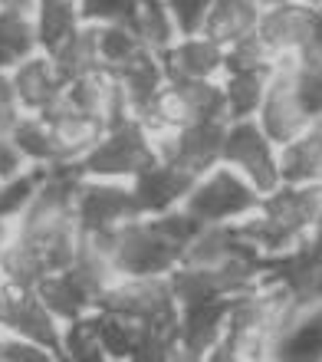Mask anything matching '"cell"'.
I'll use <instances>...</instances> for the list:
<instances>
[{
	"label": "cell",
	"mask_w": 322,
	"mask_h": 362,
	"mask_svg": "<svg viewBox=\"0 0 322 362\" xmlns=\"http://www.w3.org/2000/svg\"><path fill=\"white\" fill-rule=\"evenodd\" d=\"M33 4H37V0H0V7L23 10V13H33Z\"/></svg>",
	"instance_id": "74e56055"
},
{
	"label": "cell",
	"mask_w": 322,
	"mask_h": 362,
	"mask_svg": "<svg viewBox=\"0 0 322 362\" xmlns=\"http://www.w3.org/2000/svg\"><path fill=\"white\" fill-rule=\"evenodd\" d=\"M37 115H43V122H47V129H49L53 162H79L105 132L93 115L79 112L76 105L69 103L66 93H59L56 99Z\"/></svg>",
	"instance_id": "ba28073f"
},
{
	"label": "cell",
	"mask_w": 322,
	"mask_h": 362,
	"mask_svg": "<svg viewBox=\"0 0 322 362\" xmlns=\"http://www.w3.org/2000/svg\"><path fill=\"white\" fill-rule=\"evenodd\" d=\"M79 23H83L79 0H37L33 4V30H37V47L43 53H53Z\"/></svg>",
	"instance_id": "7402d4cb"
},
{
	"label": "cell",
	"mask_w": 322,
	"mask_h": 362,
	"mask_svg": "<svg viewBox=\"0 0 322 362\" xmlns=\"http://www.w3.org/2000/svg\"><path fill=\"white\" fill-rule=\"evenodd\" d=\"M227 306L230 296H210L201 303L181 306L178 316V353L184 356H204L210 353L227 326Z\"/></svg>",
	"instance_id": "8fae6325"
},
{
	"label": "cell",
	"mask_w": 322,
	"mask_h": 362,
	"mask_svg": "<svg viewBox=\"0 0 322 362\" xmlns=\"http://www.w3.org/2000/svg\"><path fill=\"white\" fill-rule=\"evenodd\" d=\"M0 326H4L7 333L33 339V343L47 346L53 356H59V333H63V323L43 306V300H40L33 290L10 286V303H7V313H4Z\"/></svg>",
	"instance_id": "30bf717a"
},
{
	"label": "cell",
	"mask_w": 322,
	"mask_h": 362,
	"mask_svg": "<svg viewBox=\"0 0 322 362\" xmlns=\"http://www.w3.org/2000/svg\"><path fill=\"white\" fill-rule=\"evenodd\" d=\"M161 66L165 79L178 83V79H210L217 69H224V47L214 43L204 33H191L178 37L168 49H161Z\"/></svg>",
	"instance_id": "7c38bea8"
},
{
	"label": "cell",
	"mask_w": 322,
	"mask_h": 362,
	"mask_svg": "<svg viewBox=\"0 0 322 362\" xmlns=\"http://www.w3.org/2000/svg\"><path fill=\"white\" fill-rule=\"evenodd\" d=\"M260 198L263 194L237 168L227 165V168H208V175H201L188 191V198L181 201V208L208 224V221L246 218L250 211L260 208Z\"/></svg>",
	"instance_id": "3957f363"
},
{
	"label": "cell",
	"mask_w": 322,
	"mask_h": 362,
	"mask_svg": "<svg viewBox=\"0 0 322 362\" xmlns=\"http://www.w3.org/2000/svg\"><path fill=\"white\" fill-rule=\"evenodd\" d=\"M152 162H158V155L152 148L148 129L138 119H125L115 129H105L102 139L76 165L85 178H132Z\"/></svg>",
	"instance_id": "7a4b0ae2"
},
{
	"label": "cell",
	"mask_w": 322,
	"mask_h": 362,
	"mask_svg": "<svg viewBox=\"0 0 322 362\" xmlns=\"http://www.w3.org/2000/svg\"><path fill=\"white\" fill-rule=\"evenodd\" d=\"M303 4H309V7H322V0H303Z\"/></svg>",
	"instance_id": "ab89813d"
},
{
	"label": "cell",
	"mask_w": 322,
	"mask_h": 362,
	"mask_svg": "<svg viewBox=\"0 0 322 362\" xmlns=\"http://www.w3.org/2000/svg\"><path fill=\"white\" fill-rule=\"evenodd\" d=\"M270 353L276 359H322V303L306 306L286 323V329L276 336V343Z\"/></svg>",
	"instance_id": "44dd1931"
},
{
	"label": "cell",
	"mask_w": 322,
	"mask_h": 362,
	"mask_svg": "<svg viewBox=\"0 0 322 362\" xmlns=\"http://www.w3.org/2000/svg\"><path fill=\"white\" fill-rule=\"evenodd\" d=\"M270 73L273 69H237V73H227V83H224L227 119H250L260 109Z\"/></svg>",
	"instance_id": "d4e9b609"
},
{
	"label": "cell",
	"mask_w": 322,
	"mask_h": 362,
	"mask_svg": "<svg viewBox=\"0 0 322 362\" xmlns=\"http://www.w3.org/2000/svg\"><path fill=\"white\" fill-rule=\"evenodd\" d=\"M296 63H299L296 53H276L273 73L266 79V93H263V103H260V129L270 135L273 145L293 142L296 135L313 122L303 112L299 99H296V89H293Z\"/></svg>",
	"instance_id": "8992f818"
},
{
	"label": "cell",
	"mask_w": 322,
	"mask_h": 362,
	"mask_svg": "<svg viewBox=\"0 0 322 362\" xmlns=\"http://www.w3.org/2000/svg\"><path fill=\"white\" fill-rule=\"evenodd\" d=\"M99 320L102 313H83L76 320L63 323V333H59V356L76 362H95L102 359V343H99Z\"/></svg>",
	"instance_id": "484cf974"
},
{
	"label": "cell",
	"mask_w": 322,
	"mask_h": 362,
	"mask_svg": "<svg viewBox=\"0 0 322 362\" xmlns=\"http://www.w3.org/2000/svg\"><path fill=\"white\" fill-rule=\"evenodd\" d=\"M109 257L119 276L168 274L181 260V244L165 238L155 221H125L109 228Z\"/></svg>",
	"instance_id": "6da1fadb"
},
{
	"label": "cell",
	"mask_w": 322,
	"mask_h": 362,
	"mask_svg": "<svg viewBox=\"0 0 322 362\" xmlns=\"http://www.w3.org/2000/svg\"><path fill=\"white\" fill-rule=\"evenodd\" d=\"M293 89H296V99H299V105H303V112L309 115V119L322 115V69L296 63Z\"/></svg>",
	"instance_id": "4dcf8cb0"
},
{
	"label": "cell",
	"mask_w": 322,
	"mask_h": 362,
	"mask_svg": "<svg viewBox=\"0 0 322 362\" xmlns=\"http://www.w3.org/2000/svg\"><path fill=\"white\" fill-rule=\"evenodd\" d=\"M165 4H168V13H171V20H174L178 37H191V33H201V30H204L210 0H165Z\"/></svg>",
	"instance_id": "1f68e13d"
},
{
	"label": "cell",
	"mask_w": 322,
	"mask_h": 362,
	"mask_svg": "<svg viewBox=\"0 0 322 362\" xmlns=\"http://www.w3.org/2000/svg\"><path fill=\"white\" fill-rule=\"evenodd\" d=\"M10 83H13V99L23 112H43L59 93L63 83L56 76V66L49 53L37 49L27 59H20L17 66H10Z\"/></svg>",
	"instance_id": "5bb4252c"
},
{
	"label": "cell",
	"mask_w": 322,
	"mask_h": 362,
	"mask_svg": "<svg viewBox=\"0 0 322 362\" xmlns=\"http://www.w3.org/2000/svg\"><path fill=\"white\" fill-rule=\"evenodd\" d=\"M224 132L227 125L224 119H198V122H188L174 129V152H171V162L184 165L191 172L204 175L208 168L220 162V148H224Z\"/></svg>",
	"instance_id": "9a60e30c"
},
{
	"label": "cell",
	"mask_w": 322,
	"mask_h": 362,
	"mask_svg": "<svg viewBox=\"0 0 322 362\" xmlns=\"http://www.w3.org/2000/svg\"><path fill=\"white\" fill-rule=\"evenodd\" d=\"M37 30H33V13L0 7V66L10 69L30 53H37Z\"/></svg>",
	"instance_id": "cb8c5ba5"
},
{
	"label": "cell",
	"mask_w": 322,
	"mask_h": 362,
	"mask_svg": "<svg viewBox=\"0 0 322 362\" xmlns=\"http://www.w3.org/2000/svg\"><path fill=\"white\" fill-rule=\"evenodd\" d=\"M138 47H145V43L135 37V30L129 23H102L99 27V57H102V66H119Z\"/></svg>",
	"instance_id": "f546056e"
},
{
	"label": "cell",
	"mask_w": 322,
	"mask_h": 362,
	"mask_svg": "<svg viewBox=\"0 0 322 362\" xmlns=\"http://www.w3.org/2000/svg\"><path fill=\"white\" fill-rule=\"evenodd\" d=\"M49 59H53L56 76L63 86L79 76H85V73H93V69H99L102 66V57H99V27H95V23H79V27L49 53Z\"/></svg>",
	"instance_id": "d6986e66"
},
{
	"label": "cell",
	"mask_w": 322,
	"mask_h": 362,
	"mask_svg": "<svg viewBox=\"0 0 322 362\" xmlns=\"http://www.w3.org/2000/svg\"><path fill=\"white\" fill-rule=\"evenodd\" d=\"M95 310L115 313L135 323H152V320H168L178 316L174 296L168 290V280L161 274L152 276H115L102 293L95 296Z\"/></svg>",
	"instance_id": "5b68a950"
},
{
	"label": "cell",
	"mask_w": 322,
	"mask_h": 362,
	"mask_svg": "<svg viewBox=\"0 0 322 362\" xmlns=\"http://www.w3.org/2000/svg\"><path fill=\"white\" fill-rule=\"evenodd\" d=\"M198 178L201 175L184 168V165L158 158L138 175H132V194L138 201L142 214H161V211H171L174 204L188 198V191L194 188Z\"/></svg>",
	"instance_id": "9c48e42d"
},
{
	"label": "cell",
	"mask_w": 322,
	"mask_h": 362,
	"mask_svg": "<svg viewBox=\"0 0 322 362\" xmlns=\"http://www.w3.org/2000/svg\"><path fill=\"white\" fill-rule=\"evenodd\" d=\"M319 7H309L303 0H286L276 7H266L256 23V37L263 40L273 53H296L309 37L313 17Z\"/></svg>",
	"instance_id": "4fadbf2b"
},
{
	"label": "cell",
	"mask_w": 322,
	"mask_h": 362,
	"mask_svg": "<svg viewBox=\"0 0 322 362\" xmlns=\"http://www.w3.org/2000/svg\"><path fill=\"white\" fill-rule=\"evenodd\" d=\"M0 346H4V336H0Z\"/></svg>",
	"instance_id": "60d3db41"
},
{
	"label": "cell",
	"mask_w": 322,
	"mask_h": 362,
	"mask_svg": "<svg viewBox=\"0 0 322 362\" xmlns=\"http://www.w3.org/2000/svg\"><path fill=\"white\" fill-rule=\"evenodd\" d=\"M0 103H17L13 99V83H10V69L0 66Z\"/></svg>",
	"instance_id": "8d00e7d4"
},
{
	"label": "cell",
	"mask_w": 322,
	"mask_h": 362,
	"mask_svg": "<svg viewBox=\"0 0 322 362\" xmlns=\"http://www.w3.org/2000/svg\"><path fill=\"white\" fill-rule=\"evenodd\" d=\"M296 57H299V63H303V66L322 69V7L316 10L313 27H309V37L303 40V47L296 49Z\"/></svg>",
	"instance_id": "e575fe53"
},
{
	"label": "cell",
	"mask_w": 322,
	"mask_h": 362,
	"mask_svg": "<svg viewBox=\"0 0 322 362\" xmlns=\"http://www.w3.org/2000/svg\"><path fill=\"white\" fill-rule=\"evenodd\" d=\"M178 89L181 103L188 109V115L198 119H224L227 122V99H224V86H214L210 79H178L168 83Z\"/></svg>",
	"instance_id": "4316f807"
},
{
	"label": "cell",
	"mask_w": 322,
	"mask_h": 362,
	"mask_svg": "<svg viewBox=\"0 0 322 362\" xmlns=\"http://www.w3.org/2000/svg\"><path fill=\"white\" fill-rule=\"evenodd\" d=\"M30 162L23 158V152L17 148V142L10 135H0V181L17 178L20 172H27Z\"/></svg>",
	"instance_id": "d590c367"
},
{
	"label": "cell",
	"mask_w": 322,
	"mask_h": 362,
	"mask_svg": "<svg viewBox=\"0 0 322 362\" xmlns=\"http://www.w3.org/2000/svg\"><path fill=\"white\" fill-rule=\"evenodd\" d=\"M109 69H112L115 79H119L132 115L152 103L155 93L168 83V79H165V66H161V53H155V49H148V47H138L129 59H122L119 66H109Z\"/></svg>",
	"instance_id": "2e32d148"
},
{
	"label": "cell",
	"mask_w": 322,
	"mask_h": 362,
	"mask_svg": "<svg viewBox=\"0 0 322 362\" xmlns=\"http://www.w3.org/2000/svg\"><path fill=\"white\" fill-rule=\"evenodd\" d=\"M129 27L155 53L168 49L178 40V30H174V20H171L165 0H135L132 13H129Z\"/></svg>",
	"instance_id": "603a6c76"
},
{
	"label": "cell",
	"mask_w": 322,
	"mask_h": 362,
	"mask_svg": "<svg viewBox=\"0 0 322 362\" xmlns=\"http://www.w3.org/2000/svg\"><path fill=\"white\" fill-rule=\"evenodd\" d=\"M0 359H7V362H47V359H56V356L49 353L47 346H40V343H33V339H23V336L10 333V336H4Z\"/></svg>",
	"instance_id": "836d02e7"
},
{
	"label": "cell",
	"mask_w": 322,
	"mask_h": 362,
	"mask_svg": "<svg viewBox=\"0 0 322 362\" xmlns=\"http://www.w3.org/2000/svg\"><path fill=\"white\" fill-rule=\"evenodd\" d=\"M43 175H47V165H30L27 172H20L17 178L0 181V221H13L20 211L27 208L30 198L37 194Z\"/></svg>",
	"instance_id": "f1b7e54d"
},
{
	"label": "cell",
	"mask_w": 322,
	"mask_h": 362,
	"mask_svg": "<svg viewBox=\"0 0 322 362\" xmlns=\"http://www.w3.org/2000/svg\"><path fill=\"white\" fill-rule=\"evenodd\" d=\"M10 139L17 142V148L23 152V158H27L30 165H49L53 162V145H49V129H47V122H43V115L20 112Z\"/></svg>",
	"instance_id": "83f0119b"
},
{
	"label": "cell",
	"mask_w": 322,
	"mask_h": 362,
	"mask_svg": "<svg viewBox=\"0 0 322 362\" xmlns=\"http://www.w3.org/2000/svg\"><path fill=\"white\" fill-rule=\"evenodd\" d=\"M276 162L286 185H322V132L309 122L293 142L280 145Z\"/></svg>",
	"instance_id": "ac0fdd59"
},
{
	"label": "cell",
	"mask_w": 322,
	"mask_h": 362,
	"mask_svg": "<svg viewBox=\"0 0 322 362\" xmlns=\"http://www.w3.org/2000/svg\"><path fill=\"white\" fill-rule=\"evenodd\" d=\"M33 293L43 300V306L56 316L59 323H69V320L89 313V310H93V300H95V296L89 293V286L79 280L73 267L43 274L37 280V286H33Z\"/></svg>",
	"instance_id": "e0dca14e"
},
{
	"label": "cell",
	"mask_w": 322,
	"mask_h": 362,
	"mask_svg": "<svg viewBox=\"0 0 322 362\" xmlns=\"http://www.w3.org/2000/svg\"><path fill=\"white\" fill-rule=\"evenodd\" d=\"M220 162L237 168L260 194H270L280 188V162H276V145L270 135L254 122V119H234L224 132V148H220Z\"/></svg>",
	"instance_id": "277c9868"
},
{
	"label": "cell",
	"mask_w": 322,
	"mask_h": 362,
	"mask_svg": "<svg viewBox=\"0 0 322 362\" xmlns=\"http://www.w3.org/2000/svg\"><path fill=\"white\" fill-rule=\"evenodd\" d=\"M135 0H79V17L83 23H129Z\"/></svg>",
	"instance_id": "d6a6232c"
},
{
	"label": "cell",
	"mask_w": 322,
	"mask_h": 362,
	"mask_svg": "<svg viewBox=\"0 0 322 362\" xmlns=\"http://www.w3.org/2000/svg\"><path fill=\"white\" fill-rule=\"evenodd\" d=\"M263 10L256 7V0H210L208 20H204V37H210L214 43L227 49L230 43L250 37L260 23Z\"/></svg>",
	"instance_id": "ffe728a7"
},
{
	"label": "cell",
	"mask_w": 322,
	"mask_h": 362,
	"mask_svg": "<svg viewBox=\"0 0 322 362\" xmlns=\"http://www.w3.org/2000/svg\"><path fill=\"white\" fill-rule=\"evenodd\" d=\"M73 208H76V221L83 230H105V228H119L125 221L142 218V208L135 201L132 188L125 185H115L109 178H85L76 185V198H73Z\"/></svg>",
	"instance_id": "52a82bcc"
},
{
	"label": "cell",
	"mask_w": 322,
	"mask_h": 362,
	"mask_svg": "<svg viewBox=\"0 0 322 362\" xmlns=\"http://www.w3.org/2000/svg\"><path fill=\"white\" fill-rule=\"evenodd\" d=\"M276 4H286V0H256V7L266 10V7H276Z\"/></svg>",
	"instance_id": "f35d334b"
}]
</instances>
